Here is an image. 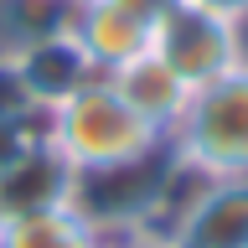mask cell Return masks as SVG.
Returning a JSON list of instances; mask_svg holds the SVG:
<instances>
[{
    "mask_svg": "<svg viewBox=\"0 0 248 248\" xmlns=\"http://www.w3.org/2000/svg\"><path fill=\"white\" fill-rule=\"evenodd\" d=\"M42 140V119H26V114H0V170L11 166L16 155Z\"/></svg>",
    "mask_w": 248,
    "mask_h": 248,
    "instance_id": "30bf717a",
    "label": "cell"
},
{
    "mask_svg": "<svg viewBox=\"0 0 248 248\" xmlns=\"http://www.w3.org/2000/svg\"><path fill=\"white\" fill-rule=\"evenodd\" d=\"M145 248H248V176L186 170V197H170L166 186V202Z\"/></svg>",
    "mask_w": 248,
    "mask_h": 248,
    "instance_id": "3957f363",
    "label": "cell"
},
{
    "mask_svg": "<svg viewBox=\"0 0 248 248\" xmlns=\"http://www.w3.org/2000/svg\"><path fill=\"white\" fill-rule=\"evenodd\" d=\"M0 57L11 62L16 83L26 88V98L42 108V114L57 104V98H67L83 78H93V67L83 62V52H78L73 36H67V21H62L57 31H42V36H31V42L5 46Z\"/></svg>",
    "mask_w": 248,
    "mask_h": 248,
    "instance_id": "8992f818",
    "label": "cell"
},
{
    "mask_svg": "<svg viewBox=\"0 0 248 248\" xmlns=\"http://www.w3.org/2000/svg\"><path fill=\"white\" fill-rule=\"evenodd\" d=\"M98 238L104 232L93 228V217L78 202H57V207L0 222V248H98Z\"/></svg>",
    "mask_w": 248,
    "mask_h": 248,
    "instance_id": "9c48e42d",
    "label": "cell"
},
{
    "mask_svg": "<svg viewBox=\"0 0 248 248\" xmlns=\"http://www.w3.org/2000/svg\"><path fill=\"white\" fill-rule=\"evenodd\" d=\"M186 5H197V11H212L232 26H248V0H186Z\"/></svg>",
    "mask_w": 248,
    "mask_h": 248,
    "instance_id": "8fae6325",
    "label": "cell"
},
{
    "mask_svg": "<svg viewBox=\"0 0 248 248\" xmlns=\"http://www.w3.org/2000/svg\"><path fill=\"white\" fill-rule=\"evenodd\" d=\"M42 140L73 166L78 181L83 176H108V170H129V166H145V160L166 155V135L140 119L104 73L83 78L67 98H57L46 108Z\"/></svg>",
    "mask_w": 248,
    "mask_h": 248,
    "instance_id": "6da1fadb",
    "label": "cell"
},
{
    "mask_svg": "<svg viewBox=\"0 0 248 248\" xmlns=\"http://www.w3.org/2000/svg\"><path fill=\"white\" fill-rule=\"evenodd\" d=\"M98 248H145V243H135V238H98Z\"/></svg>",
    "mask_w": 248,
    "mask_h": 248,
    "instance_id": "4fadbf2b",
    "label": "cell"
},
{
    "mask_svg": "<svg viewBox=\"0 0 248 248\" xmlns=\"http://www.w3.org/2000/svg\"><path fill=\"white\" fill-rule=\"evenodd\" d=\"M166 150L191 176H248V62L191 88Z\"/></svg>",
    "mask_w": 248,
    "mask_h": 248,
    "instance_id": "7a4b0ae2",
    "label": "cell"
},
{
    "mask_svg": "<svg viewBox=\"0 0 248 248\" xmlns=\"http://www.w3.org/2000/svg\"><path fill=\"white\" fill-rule=\"evenodd\" d=\"M114 5H124V11H135L140 21H150V26H155V21H160V16H166L170 5H176V0H114Z\"/></svg>",
    "mask_w": 248,
    "mask_h": 248,
    "instance_id": "7c38bea8",
    "label": "cell"
},
{
    "mask_svg": "<svg viewBox=\"0 0 248 248\" xmlns=\"http://www.w3.org/2000/svg\"><path fill=\"white\" fill-rule=\"evenodd\" d=\"M150 21H140L135 11H124L114 0H73L67 5V36L83 52L93 73H114L129 57L150 52Z\"/></svg>",
    "mask_w": 248,
    "mask_h": 248,
    "instance_id": "5b68a950",
    "label": "cell"
},
{
    "mask_svg": "<svg viewBox=\"0 0 248 248\" xmlns=\"http://www.w3.org/2000/svg\"><path fill=\"white\" fill-rule=\"evenodd\" d=\"M57 202H78V176L46 140H36L0 170V222L57 207Z\"/></svg>",
    "mask_w": 248,
    "mask_h": 248,
    "instance_id": "52a82bcc",
    "label": "cell"
},
{
    "mask_svg": "<svg viewBox=\"0 0 248 248\" xmlns=\"http://www.w3.org/2000/svg\"><path fill=\"white\" fill-rule=\"evenodd\" d=\"M104 78L119 88L124 104L135 108L145 124H155L160 135L176 129V119L186 114V98H191V88H186L155 52H140V57H129L124 67H114V73H104Z\"/></svg>",
    "mask_w": 248,
    "mask_h": 248,
    "instance_id": "ba28073f",
    "label": "cell"
},
{
    "mask_svg": "<svg viewBox=\"0 0 248 248\" xmlns=\"http://www.w3.org/2000/svg\"><path fill=\"white\" fill-rule=\"evenodd\" d=\"M150 52L181 78L186 88H202V83L232 73L238 62H248L243 26H232V21H222V16H212V11H197V5H186V0H176V5L155 21Z\"/></svg>",
    "mask_w": 248,
    "mask_h": 248,
    "instance_id": "277c9868",
    "label": "cell"
},
{
    "mask_svg": "<svg viewBox=\"0 0 248 248\" xmlns=\"http://www.w3.org/2000/svg\"><path fill=\"white\" fill-rule=\"evenodd\" d=\"M62 5H73V0H62Z\"/></svg>",
    "mask_w": 248,
    "mask_h": 248,
    "instance_id": "5bb4252c",
    "label": "cell"
}]
</instances>
